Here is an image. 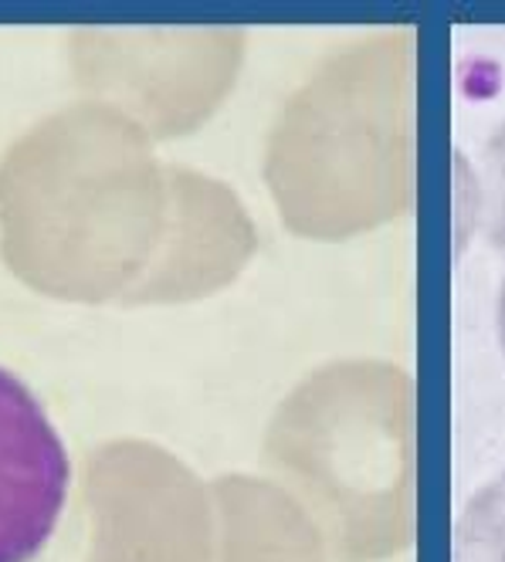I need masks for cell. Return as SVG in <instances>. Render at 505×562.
Returning <instances> with one entry per match:
<instances>
[{
	"instance_id": "cell-1",
	"label": "cell",
	"mask_w": 505,
	"mask_h": 562,
	"mask_svg": "<svg viewBox=\"0 0 505 562\" xmlns=\"http://www.w3.org/2000/svg\"><path fill=\"white\" fill-rule=\"evenodd\" d=\"M71 492V458L45 404L0 367V562H34Z\"/></svg>"
},
{
	"instance_id": "cell-3",
	"label": "cell",
	"mask_w": 505,
	"mask_h": 562,
	"mask_svg": "<svg viewBox=\"0 0 505 562\" xmlns=\"http://www.w3.org/2000/svg\"><path fill=\"white\" fill-rule=\"evenodd\" d=\"M502 245H505V240H502ZM498 333H502V346H505V281H502V299H498Z\"/></svg>"
},
{
	"instance_id": "cell-2",
	"label": "cell",
	"mask_w": 505,
	"mask_h": 562,
	"mask_svg": "<svg viewBox=\"0 0 505 562\" xmlns=\"http://www.w3.org/2000/svg\"><path fill=\"white\" fill-rule=\"evenodd\" d=\"M454 562H505V471L464 505L454 529Z\"/></svg>"
}]
</instances>
